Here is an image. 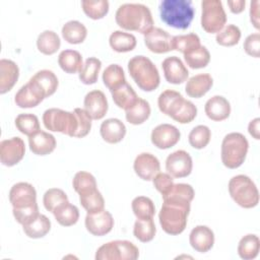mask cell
Masks as SVG:
<instances>
[{
  "instance_id": "obj_1",
  "label": "cell",
  "mask_w": 260,
  "mask_h": 260,
  "mask_svg": "<svg viewBox=\"0 0 260 260\" xmlns=\"http://www.w3.org/2000/svg\"><path fill=\"white\" fill-rule=\"evenodd\" d=\"M115 19L126 30L146 34L153 27V18L149 8L141 3H125L118 7Z\"/></svg>"
},
{
  "instance_id": "obj_2",
  "label": "cell",
  "mask_w": 260,
  "mask_h": 260,
  "mask_svg": "<svg viewBox=\"0 0 260 260\" xmlns=\"http://www.w3.org/2000/svg\"><path fill=\"white\" fill-rule=\"evenodd\" d=\"M191 202L176 199H162L158 213L161 229L169 235H180L187 225Z\"/></svg>"
},
{
  "instance_id": "obj_3",
  "label": "cell",
  "mask_w": 260,
  "mask_h": 260,
  "mask_svg": "<svg viewBox=\"0 0 260 260\" xmlns=\"http://www.w3.org/2000/svg\"><path fill=\"white\" fill-rule=\"evenodd\" d=\"M158 9L160 19L167 25L178 29L188 28L195 14L191 0H162Z\"/></svg>"
},
{
  "instance_id": "obj_4",
  "label": "cell",
  "mask_w": 260,
  "mask_h": 260,
  "mask_svg": "<svg viewBox=\"0 0 260 260\" xmlns=\"http://www.w3.org/2000/svg\"><path fill=\"white\" fill-rule=\"evenodd\" d=\"M128 71L138 87L152 91L159 85L160 77L154 63L147 57L138 55L128 61Z\"/></svg>"
},
{
  "instance_id": "obj_5",
  "label": "cell",
  "mask_w": 260,
  "mask_h": 260,
  "mask_svg": "<svg viewBox=\"0 0 260 260\" xmlns=\"http://www.w3.org/2000/svg\"><path fill=\"white\" fill-rule=\"evenodd\" d=\"M249 149L247 138L240 132L226 134L221 142L220 157L224 167L237 169L243 165Z\"/></svg>"
},
{
  "instance_id": "obj_6",
  "label": "cell",
  "mask_w": 260,
  "mask_h": 260,
  "mask_svg": "<svg viewBox=\"0 0 260 260\" xmlns=\"http://www.w3.org/2000/svg\"><path fill=\"white\" fill-rule=\"evenodd\" d=\"M232 199L243 208H253L259 203V192L253 180L246 175L234 176L229 181Z\"/></svg>"
},
{
  "instance_id": "obj_7",
  "label": "cell",
  "mask_w": 260,
  "mask_h": 260,
  "mask_svg": "<svg viewBox=\"0 0 260 260\" xmlns=\"http://www.w3.org/2000/svg\"><path fill=\"white\" fill-rule=\"evenodd\" d=\"M43 123L46 129L53 132H60L70 137H74L78 126L74 111L68 112L57 108H51L44 112Z\"/></svg>"
},
{
  "instance_id": "obj_8",
  "label": "cell",
  "mask_w": 260,
  "mask_h": 260,
  "mask_svg": "<svg viewBox=\"0 0 260 260\" xmlns=\"http://www.w3.org/2000/svg\"><path fill=\"white\" fill-rule=\"evenodd\" d=\"M138 248L130 241L116 240L102 245L95 252L96 260H136Z\"/></svg>"
},
{
  "instance_id": "obj_9",
  "label": "cell",
  "mask_w": 260,
  "mask_h": 260,
  "mask_svg": "<svg viewBox=\"0 0 260 260\" xmlns=\"http://www.w3.org/2000/svg\"><path fill=\"white\" fill-rule=\"evenodd\" d=\"M201 26L208 34H217L226 22V14L220 0H203L201 2Z\"/></svg>"
},
{
  "instance_id": "obj_10",
  "label": "cell",
  "mask_w": 260,
  "mask_h": 260,
  "mask_svg": "<svg viewBox=\"0 0 260 260\" xmlns=\"http://www.w3.org/2000/svg\"><path fill=\"white\" fill-rule=\"evenodd\" d=\"M192 168V157L183 149L172 152L166 159V170L173 178H185L189 176Z\"/></svg>"
},
{
  "instance_id": "obj_11",
  "label": "cell",
  "mask_w": 260,
  "mask_h": 260,
  "mask_svg": "<svg viewBox=\"0 0 260 260\" xmlns=\"http://www.w3.org/2000/svg\"><path fill=\"white\" fill-rule=\"evenodd\" d=\"M25 145L20 137L4 139L0 143V161L3 166L13 167L24 156Z\"/></svg>"
},
{
  "instance_id": "obj_12",
  "label": "cell",
  "mask_w": 260,
  "mask_h": 260,
  "mask_svg": "<svg viewBox=\"0 0 260 260\" xmlns=\"http://www.w3.org/2000/svg\"><path fill=\"white\" fill-rule=\"evenodd\" d=\"M85 228L93 236L102 237L109 234L114 228L113 215L106 209L87 213L85 216Z\"/></svg>"
},
{
  "instance_id": "obj_13",
  "label": "cell",
  "mask_w": 260,
  "mask_h": 260,
  "mask_svg": "<svg viewBox=\"0 0 260 260\" xmlns=\"http://www.w3.org/2000/svg\"><path fill=\"white\" fill-rule=\"evenodd\" d=\"M181 137L180 130L171 124H159L151 131L152 144L159 149H168L176 145Z\"/></svg>"
},
{
  "instance_id": "obj_14",
  "label": "cell",
  "mask_w": 260,
  "mask_h": 260,
  "mask_svg": "<svg viewBox=\"0 0 260 260\" xmlns=\"http://www.w3.org/2000/svg\"><path fill=\"white\" fill-rule=\"evenodd\" d=\"M144 44L147 49L155 54L173 51V36L160 27H152L144 34Z\"/></svg>"
},
{
  "instance_id": "obj_15",
  "label": "cell",
  "mask_w": 260,
  "mask_h": 260,
  "mask_svg": "<svg viewBox=\"0 0 260 260\" xmlns=\"http://www.w3.org/2000/svg\"><path fill=\"white\" fill-rule=\"evenodd\" d=\"M133 169L140 179L144 181H151L153 177L159 173L160 164L155 155L149 152H142L135 157Z\"/></svg>"
},
{
  "instance_id": "obj_16",
  "label": "cell",
  "mask_w": 260,
  "mask_h": 260,
  "mask_svg": "<svg viewBox=\"0 0 260 260\" xmlns=\"http://www.w3.org/2000/svg\"><path fill=\"white\" fill-rule=\"evenodd\" d=\"M164 76L169 83L181 84L185 82L189 76V71L182 60L177 56L166 58L161 63Z\"/></svg>"
},
{
  "instance_id": "obj_17",
  "label": "cell",
  "mask_w": 260,
  "mask_h": 260,
  "mask_svg": "<svg viewBox=\"0 0 260 260\" xmlns=\"http://www.w3.org/2000/svg\"><path fill=\"white\" fill-rule=\"evenodd\" d=\"M84 110L92 120L103 119L109 109L108 100L102 90L95 89L87 92L83 101Z\"/></svg>"
},
{
  "instance_id": "obj_18",
  "label": "cell",
  "mask_w": 260,
  "mask_h": 260,
  "mask_svg": "<svg viewBox=\"0 0 260 260\" xmlns=\"http://www.w3.org/2000/svg\"><path fill=\"white\" fill-rule=\"evenodd\" d=\"M9 201L12 207H23L37 202V191L27 182L14 184L9 191Z\"/></svg>"
},
{
  "instance_id": "obj_19",
  "label": "cell",
  "mask_w": 260,
  "mask_h": 260,
  "mask_svg": "<svg viewBox=\"0 0 260 260\" xmlns=\"http://www.w3.org/2000/svg\"><path fill=\"white\" fill-rule=\"evenodd\" d=\"M28 81L43 95L44 99L54 94L59 84L56 74L48 69L38 71Z\"/></svg>"
},
{
  "instance_id": "obj_20",
  "label": "cell",
  "mask_w": 260,
  "mask_h": 260,
  "mask_svg": "<svg viewBox=\"0 0 260 260\" xmlns=\"http://www.w3.org/2000/svg\"><path fill=\"white\" fill-rule=\"evenodd\" d=\"M189 242L195 251L206 253L213 247L214 234L207 225H196L190 232Z\"/></svg>"
},
{
  "instance_id": "obj_21",
  "label": "cell",
  "mask_w": 260,
  "mask_h": 260,
  "mask_svg": "<svg viewBox=\"0 0 260 260\" xmlns=\"http://www.w3.org/2000/svg\"><path fill=\"white\" fill-rule=\"evenodd\" d=\"M29 149L37 155H47L56 148V138L49 132L39 130L28 136Z\"/></svg>"
},
{
  "instance_id": "obj_22",
  "label": "cell",
  "mask_w": 260,
  "mask_h": 260,
  "mask_svg": "<svg viewBox=\"0 0 260 260\" xmlns=\"http://www.w3.org/2000/svg\"><path fill=\"white\" fill-rule=\"evenodd\" d=\"M125 124L117 118H109L102 122L100 127V133L102 138L111 144L118 143L123 140L126 135Z\"/></svg>"
},
{
  "instance_id": "obj_23",
  "label": "cell",
  "mask_w": 260,
  "mask_h": 260,
  "mask_svg": "<svg viewBox=\"0 0 260 260\" xmlns=\"http://www.w3.org/2000/svg\"><path fill=\"white\" fill-rule=\"evenodd\" d=\"M206 116L212 121H223L229 118L231 114V104L222 95H213L204 106Z\"/></svg>"
},
{
  "instance_id": "obj_24",
  "label": "cell",
  "mask_w": 260,
  "mask_h": 260,
  "mask_svg": "<svg viewBox=\"0 0 260 260\" xmlns=\"http://www.w3.org/2000/svg\"><path fill=\"white\" fill-rule=\"evenodd\" d=\"M19 76V68L15 62L9 59L0 60V93L11 90Z\"/></svg>"
},
{
  "instance_id": "obj_25",
  "label": "cell",
  "mask_w": 260,
  "mask_h": 260,
  "mask_svg": "<svg viewBox=\"0 0 260 260\" xmlns=\"http://www.w3.org/2000/svg\"><path fill=\"white\" fill-rule=\"evenodd\" d=\"M213 85V79L208 73H200L190 77L186 83V93L194 99H199L209 91Z\"/></svg>"
},
{
  "instance_id": "obj_26",
  "label": "cell",
  "mask_w": 260,
  "mask_h": 260,
  "mask_svg": "<svg viewBox=\"0 0 260 260\" xmlns=\"http://www.w3.org/2000/svg\"><path fill=\"white\" fill-rule=\"evenodd\" d=\"M184 100V96L179 91L166 89L158 95L157 106L162 114L172 118L181 107Z\"/></svg>"
},
{
  "instance_id": "obj_27",
  "label": "cell",
  "mask_w": 260,
  "mask_h": 260,
  "mask_svg": "<svg viewBox=\"0 0 260 260\" xmlns=\"http://www.w3.org/2000/svg\"><path fill=\"white\" fill-rule=\"evenodd\" d=\"M43 100V95L34 87V85L29 81L26 84L22 85L14 96V103L16 104V106L22 109L35 108Z\"/></svg>"
},
{
  "instance_id": "obj_28",
  "label": "cell",
  "mask_w": 260,
  "mask_h": 260,
  "mask_svg": "<svg viewBox=\"0 0 260 260\" xmlns=\"http://www.w3.org/2000/svg\"><path fill=\"white\" fill-rule=\"evenodd\" d=\"M151 109L149 103L141 98L138 100L128 109L125 110V117L127 122L132 125H140L144 123L150 116Z\"/></svg>"
},
{
  "instance_id": "obj_29",
  "label": "cell",
  "mask_w": 260,
  "mask_h": 260,
  "mask_svg": "<svg viewBox=\"0 0 260 260\" xmlns=\"http://www.w3.org/2000/svg\"><path fill=\"white\" fill-rule=\"evenodd\" d=\"M110 91L116 106L123 110H126L129 107H131L139 98L135 90L133 89V87L127 82H124L120 86Z\"/></svg>"
},
{
  "instance_id": "obj_30",
  "label": "cell",
  "mask_w": 260,
  "mask_h": 260,
  "mask_svg": "<svg viewBox=\"0 0 260 260\" xmlns=\"http://www.w3.org/2000/svg\"><path fill=\"white\" fill-rule=\"evenodd\" d=\"M109 44L111 48L118 53H126L134 50L137 41L134 35L123 30H115L110 35Z\"/></svg>"
},
{
  "instance_id": "obj_31",
  "label": "cell",
  "mask_w": 260,
  "mask_h": 260,
  "mask_svg": "<svg viewBox=\"0 0 260 260\" xmlns=\"http://www.w3.org/2000/svg\"><path fill=\"white\" fill-rule=\"evenodd\" d=\"M58 64L66 73L74 74L83 66L82 56L76 50H63L58 56Z\"/></svg>"
},
{
  "instance_id": "obj_32",
  "label": "cell",
  "mask_w": 260,
  "mask_h": 260,
  "mask_svg": "<svg viewBox=\"0 0 260 260\" xmlns=\"http://www.w3.org/2000/svg\"><path fill=\"white\" fill-rule=\"evenodd\" d=\"M62 37L69 44H80L87 36V28L78 20H69L62 26Z\"/></svg>"
},
{
  "instance_id": "obj_33",
  "label": "cell",
  "mask_w": 260,
  "mask_h": 260,
  "mask_svg": "<svg viewBox=\"0 0 260 260\" xmlns=\"http://www.w3.org/2000/svg\"><path fill=\"white\" fill-rule=\"evenodd\" d=\"M52 213L54 214L57 222L63 226H71L79 219L78 208L69 201H65L60 204Z\"/></svg>"
},
{
  "instance_id": "obj_34",
  "label": "cell",
  "mask_w": 260,
  "mask_h": 260,
  "mask_svg": "<svg viewBox=\"0 0 260 260\" xmlns=\"http://www.w3.org/2000/svg\"><path fill=\"white\" fill-rule=\"evenodd\" d=\"M24 234L30 239H40L45 237L51 230V221L45 215L40 213L35 219L22 225Z\"/></svg>"
},
{
  "instance_id": "obj_35",
  "label": "cell",
  "mask_w": 260,
  "mask_h": 260,
  "mask_svg": "<svg viewBox=\"0 0 260 260\" xmlns=\"http://www.w3.org/2000/svg\"><path fill=\"white\" fill-rule=\"evenodd\" d=\"M260 250V240L255 234H248L244 236L238 245V254L244 260L255 259Z\"/></svg>"
},
{
  "instance_id": "obj_36",
  "label": "cell",
  "mask_w": 260,
  "mask_h": 260,
  "mask_svg": "<svg viewBox=\"0 0 260 260\" xmlns=\"http://www.w3.org/2000/svg\"><path fill=\"white\" fill-rule=\"evenodd\" d=\"M61 46V41L59 36L50 29L42 31L37 39L38 50L44 55H53L55 54Z\"/></svg>"
},
{
  "instance_id": "obj_37",
  "label": "cell",
  "mask_w": 260,
  "mask_h": 260,
  "mask_svg": "<svg viewBox=\"0 0 260 260\" xmlns=\"http://www.w3.org/2000/svg\"><path fill=\"white\" fill-rule=\"evenodd\" d=\"M102 68V62L95 57H89L83 63L82 68L78 72L80 81L84 84H93L98 81L99 73Z\"/></svg>"
},
{
  "instance_id": "obj_38",
  "label": "cell",
  "mask_w": 260,
  "mask_h": 260,
  "mask_svg": "<svg viewBox=\"0 0 260 260\" xmlns=\"http://www.w3.org/2000/svg\"><path fill=\"white\" fill-rule=\"evenodd\" d=\"M131 207L137 219L153 218L155 213V206L153 201L146 196H137L132 200Z\"/></svg>"
},
{
  "instance_id": "obj_39",
  "label": "cell",
  "mask_w": 260,
  "mask_h": 260,
  "mask_svg": "<svg viewBox=\"0 0 260 260\" xmlns=\"http://www.w3.org/2000/svg\"><path fill=\"white\" fill-rule=\"evenodd\" d=\"M79 202L81 206L87 211V213L105 209V199L98 188L79 194Z\"/></svg>"
},
{
  "instance_id": "obj_40",
  "label": "cell",
  "mask_w": 260,
  "mask_h": 260,
  "mask_svg": "<svg viewBox=\"0 0 260 260\" xmlns=\"http://www.w3.org/2000/svg\"><path fill=\"white\" fill-rule=\"evenodd\" d=\"M186 64L192 69L204 68L210 61V53L206 47L200 46L186 54H184Z\"/></svg>"
},
{
  "instance_id": "obj_41",
  "label": "cell",
  "mask_w": 260,
  "mask_h": 260,
  "mask_svg": "<svg viewBox=\"0 0 260 260\" xmlns=\"http://www.w3.org/2000/svg\"><path fill=\"white\" fill-rule=\"evenodd\" d=\"M104 84L110 89H114L126 82L125 72L119 64H110L103 72Z\"/></svg>"
},
{
  "instance_id": "obj_42",
  "label": "cell",
  "mask_w": 260,
  "mask_h": 260,
  "mask_svg": "<svg viewBox=\"0 0 260 260\" xmlns=\"http://www.w3.org/2000/svg\"><path fill=\"white\" fill-rule=\"evenodd\" d=\"M156 234V228L152 218L150 219H136L133 226L134 237L142 242L147 243L153 240Z\"/></svg>"
},
{
  "instance_id": "obj_43",
  "label": "cell",
  "mask_w": 260,
  "mask_h": 260,
  "mask_svg": "<svg viewBox=\"0 0 260 260\" xmlns=\"http://www.w3.org/2000/svg\"><path fill=\"white\" fill-rule=\"evenodd\" d=\"M200 46V38L194 32L173 37V50L181 52L183 55Z\"/></svg>"
},
{
  "instance_id": "obj_44",
  "label": "cell",
  "mask_w": 260,
  "mask_h": 260,
  "mask_svg": "<svg viewBox=\"0 0 260 260\" xmlns=\"http://www.w3.org/2000/svg\"><path fill=\"white\" fill-rule=\"evenodd\" d=\"M211 138V131L206 125H198L194 127L189 135L188 140L190 145L196 149H202L209 143Z\"/></svg>"
},
{
  "instance_id": "obj_45",
  "label": "cell",
  "mask_w": 260,
  "mask_h": 260,
  "mask_svg": "<svg viewBox=\"0 0 260 260\" xmlns=\"http://www.w3.org/2000/svg\"><path fill=\"white\" fill-rule=\"evenodd\" d=\"M241 39V30L236 24H226L216 34L215 41L223 47H232L239 43Z\"/></svg>"
},
{
  "instance_id": "obj_46",
  "label": "cell",
  "mask_w": 260,
  "mask_h": 260,
  "mask_svg": "<svg viewBox=\"0 0 260 260\" xmlns=\"http://www.w3.org/2000/svg\"><path fill=\"white\" fill-rule=\"evenodd\" d=\"M15 126L19 132L26 136H30L40 130V122L34 114H19L15 118Z\"/></svg>"
},
{
  "instance_id": "obj_47",
  "label": "cell",
  "mask_w": 260,
  "mask_h": 260,
  "mask_svg": "<svg viewBox=\"0 0 260 260\" xmlns=\"http://www.w3.org/2000/svg\"><path fill=\"white\" fill-rule=\"evenodd\" d=\"M83 12L91 19H101L109 11V2L107 0H83L81 1Z\"/></svg>"
},
{
  "instance_id": "obj_48",
  "label": "cell",
  "mask_w": 260,
  "mask_h": 260,
  "mask_svg": "<svg viewBox=\"0 0 260 260\" xmlns=\"http://www.w3.org/2000/svg\"><path fill=\"white\" fill-rule=\"evenodd\" d=\"M72 186L76 193L82 194L96 188L95 178L88 172L80 171L77 172L72 180Z\"/></svg>"
},
{
  "instance_id": "obj_49",
  "label": "cell",
  "mask_w": 260,
  "mask_h": 260,
  "mask_svg": "<svg viewBox=\"0 0 260 260\" xmlns=\"http://www.w3.org/2000/svg\"><path fill=\"white\" fill-rule=\"evenodd\" d=\"M68 201L66 193L59 188H51L47 190L43 196V203L48 211L53 212L60 204Z\"/></svg>"
},
{
  "instance_id": "obj_50",
  "label": "cell",
  "mask_w": 260,
  "mask_h": 260,
  "mask_svg": "<svg viewBox=\"0 0 260 260\" xmlns=\"http://www.w3.org/2000/svg\"><path fill=\"white\" fill-rule=\"evenodd\" d=\"M194 195L195 192L191 185L186 183H178L174 184L172 189L167 194L162 195V199H179L192 202Z\"/></svg>"
},
{
  "instance_id": "obj_51",
  "label": "cell",
  "mask_w": 260,
  "mask_h": 260,
  "mask_svg": "<svg viewBox=\"0 0 260 260\" xmlns=\"http://www.w3.org/2000/svg\"><path fill=\"white\" fill-rule=\"evenodd\" d=\"M12 213L15 220L22 225L28 223L40 214L37 202L23 207H12Z\"/></svg>"
},
{
  "instance_id": "obj_52",
  "label": "cell",
  "mask_w": 260,
  "mask_h": 260,
  "mask_svg": "<svg viewBox=\"0 0 260 260\" xmlns=\"http://www.w3.org/2000/svg\"><path fill=\"white\" fill-rule=\"evenodd\" d=\"M197 116V107L188 100H184L181 107L172 117L175 121L181 124H187L192 122Z\"/></svg>"
},
{
  "instance_id": "obj_53",
  "label": "cell",
  "mask_w": 260,
  "mask_h": 260,
  "mask_svg": "<svg viewBox=\"0 0 260 260\" xmlns=\"http://www.w3.org/2000/svg\"><path fill=\"white\" fill-rule=\"evenodd\" d=\"M74 113H75V115L77 117V121H78V126H77V130L74 134V137L82 138L89 133V131L91 129V120L92 119L86 113V111L84 109L76 108V109H74Z\"/></svg>"
},
{
  "instance_id": "obj_54",
  "label": "cell",
  "mask_w": 260,
  "mask_h": 260,
  "mask_svg": "<svg viewBox=\"0 0 260 260\" xmlns=\"http://www.w3.org/2000/svg\"><path fill=\"white\" fill-rule=\"evenodd\" d=\"M152 183L154 188L161 194V196L167 194L175 184L173 177L168 173H157L153 177Z\"/></svg>"
},
{
  "instance_id": "obj_55",
  "label": "cell",
  "mask_w": 260,
  "mask_h": 260,
  "mask_svg": "<svg viewBox=\"0 0 260 260\" xmlns=\"http://www.w3.org/2000/svg\"><path fill=\"white\" fill-rule=\"evenodd\" d=\"M244 50L246 54L254 58L260 56V34L254 32L249 35L244 42Z\"/></svg>"
},
{
  "instance_id": "obj_56",
  "label": "cell",
  "mask_w": 260,
  "mask_h": 260,
  "mask_svg": "<svg viewBox=\"0 0 260 260\" xmlns=\"http://www.w3.org/2000/svg\"><path fill=\"white\" fill-rule=\"evenodd\" d=\"M250 20L256 29H259V1L255 0L250 4Z\"/></svg>"
},
{
  "instance_id": "obj_57",
  "label": "cell",
  "mask_w": 260,
  "mask_h": 260,
  "mask_svg": "<svg viewBox=\"0 0 260 260\" xmlns=\"http://www.w3.org/2000/svg\"><path fill=\"white\" fill-rule=\"evenodd\" d=\"M259 124H260V119L257 117L253 120L250 121L248 125V132L249 134L256 140L260 139V131H259Z\"/></svg>"
},
{
  "instance_id": "obj_58",
  "label": "cell",
  "mask_w": 260,
  "mask_h": 260,
  "mask_svg": "<svg viewBox=\"0 0 260 260\" xmlns=\"http://www.w3.org/2000/svg\"><path fill=\"white\" fill-rule=\"evenodd\" d=\"M228 5L230 7V10L233 13H241L245 9L246 1L245 0H234V1H228Z\"/></svg>"
}]
</instances>
